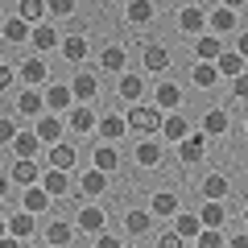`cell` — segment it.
<instances>
[{"label":"cell","instance_id":"cell-1","mask_svg":"<svg viewBox=\"0 0 248 248\" xmlns=\"http://www.w3.org/2000/svg\"><path fill=\"white\" fill-rule=\"evenodd\" d=\"M124 120H128V128H133V133H161V108H128V116H124Z\"/></svg>","mask_w":248,"mask_h":248},{"label":"cell","instance_id":"cell-2","mask_svg":"<svg viewBox=\"0 0 248 248\" xmlns=\"http://www.w3.org/2000/svg\"><path fill=\"white\" fill-rule=\"evenodd\" d=\"M178 157H182L186 166L203 161V157H207V137H203V133H190L186 141H178Z\"/></svg>","mask_w":248,"mask_h":248},{"label":"cell","instance_id":"cell-3","mask_svg":"<svg viewBox=\"0 0 248 248\" xmlns=\"http://www.w3.org/2000/svg\"><path fill=\"white\" fill-rule=\"evenodd\" d=\"M178 25H182V33H203V25H207V13L199 9V4H186V9L178 13Z\"/></svg>","mask_w":248,"mask_h":248},{"label":"cell","instance_id":"cell-4","mask_svg":"<svg viewBox=\"0 0 248 248\" xmlns=\"http://www.w3.org/2000/svg\"><path fill=\"white\" fill-rule=\"evenodd\" d=\"M79 228H83V232H95V236H99V232L108 228L104 207H95V203H91V207H83V211H79Z\"/></svg>","mask_w":248,"mask_h":248},{"label":"cell","instance_id":"cell-5","mask_svg":"<svg viewBox=\"0 0 248 248\" xmlns=\"http://www.w3.org/2000/svg\"><path fill=\"white\" fill-rule=\"evenodd\" d=\"M207 25L215 29V33H236V9H228V4H219V9L207 17Z\"/></svg>","mask_w":248,"mask_h":248},{"label":"cell","instance_id":"cell-6","mask_svg":"<svg viewBox=\"0 0 248 248\" xmlns=\"http://www.w3.org/2000/svg\"><path fill=\"white\" fill-rule=\"evenodd\" d=\"M71 99H75V87H62V83H54V87L46 91V108H50V112H66Z\"/></svg>","mask_w":248,"mask_h":248},{"label":"cell","instance_id":"cell-7","mask_svg":"<svg viewBox=\"0 0 248 248\" xmlns=\"http://www.w3.org/2000/svg\"><path fill=\"white\" fill-rule=\"evenodd\" d=\"M21 203H25V211L42 215L46 207L54 203V195H50V190H46V186H29V190H25V199H21Z\"/></svg>","mask_w":248,"mask_h":248},{"label":"cell","instance_id":"cell-8","mask_svg":"<svg viewBox=\"0 0 248 248\" xmlns=\"http://www.w3.org/2000/svg\"><path fill=\"white\" fill-rule=\"evenodd\" d=\"M79 190H83L87 199H99V195L108 190V174H104V170H87L83 182H79Z\"/></svg>","mask_w":248,"mask_h":248},{"label":"cell","instance_id":"cell-9","mask_svg":"<svg viewBox=\"0 0 248 248\" xmlns=\"http://www.w3.org/2000/svg\"><path fill=\"white\" fill-rule=\"evenodd\" d=\"M195 54H199V62H219L223 42H219L215 33H203V37H199V46H195Z\"/></svg>","mask_w":248,"mask_h":248},{"label":"cell","instance_id":"cell-10","mask_svg":"<svg viewBox=\"0 0 248 248\" xmlns=\"http://www.w3.org/2000/svg\"><path fill=\"white\" fill-rule=\"evenodd\" d=\"M215 66H219V75H228V79H236V75H244V54H240V50H223Z\"/></svg>","mask_w":248,"mask_h":248},{"label":"cell","instance_id":"cell-11","mask_svg":"<svg viewBox=\"0 0 248 248\" xmlns=\"http://www.w3.org/2000/svg\"><path fill=\"white\" fill-rule=\"evenodd\" d=\"M199 219H203V228H223V219H228V211H223L219 199H207L203 211H199Z\"/></svg>","mask_w":248,"mask_h":248},{"label":"cell","instance_id":"cell-12","mask_svg":"<svg viewBox=\"0 0 248 248\" xmlns=\"http://www.w3.org/2000/svg\"><path fill=\"white\" fill-rule=\"evenodd\" d=\"M124 17L133 21V25H149V21H153V0H128Z\"/></svg>","mask_w":248,"mask_h":248},{"label":"cell","instance_id":"cell-13","mask_svg":"<svg viewBox=\"0 0 248 248\" xmlns=\"http://www.w3.org/2000/svg\"><path fill=\"white\" fill-rule=\"evenodd\" d=\"M124 128H128L124 116H99V137H104V141H120Z\"/></svg>","mask_w":248,"mask_h":248},{"label":"cell","instance_id":"cell-14","mask_svg":"<svg viewBox=\"0 0 248 248\" xmlns=\"http://www.w3.org/2000/svg\"><path fill=\"white\" fill-rule=\"evenodd\" d=\"M46 75H50V66H46L42 58H29V62H21V79H25L29 87H37V83H46Z\"/></svg>","mask_w":248,"mask_h":248},{"label":"cell","instance_id":"cell-15","mask_svg":"<svg viewBox=\"0 0 248 248\" xmlns=\"http://www.w3.org/2000/svg\"><path fill=\"white\" fill-rule=\"evenodd\" d=\"M37 137H42L46 145H58L62 141V120L58 116H42V120H37Z\"/></svg>","mask_w":248,"mask_h":248},{"label":"cell","instance_id":"cell-16","mask_svg":"<svg viewBox=\"0 0 248 248\" xmlns=\"http://www.w3.org/2000/svg\"><path fill=\"white\" fill-rule=\"evenodd\" d=\"M71 87H75V95H79V99H95V95H99V79H95L91 71L75 75V83H71Z\"/></svg>","mask_w":248,"mask_h":248},{"label":"cell","instance_id":"cell-17","mask_svg":"<svg viewBox=\"0 0 248 248\" xmlns=\"http://www.w3.org/2000/svg\"><path fill=\"white\" fill-rule=\"evenodd\" d=\"M37 174H42V170L33 166V157H17V166H13V182L33 186V182H37Z\"/></svg>","mask_w":248,"mask_h":248},{"label":"cell","instance_id":"cell-18","mask_svg":"<svg viewBox=\"0 0 248 248\" xmlns=\"http://www.w3.org/2000/svg\"><path fill=\"white\" fill-rule=\"evenodd\" d=\"M166 66H170V54H166V46H145V71L161 75Z\"/></svg>","mask_w":248,"mask_h":248},{"label":"cell","instance_id":"cell-19","mask_svg":"<svg viewBox=\"0 0 248 248\" xmlns=\"http://www.w3.org/2000/svg\"><path fill=\"white\" fill-rule=\"evenodd\" d=\"M13 149H17V157H37V149H42V137H37V133H17Z\"/></svg>","mask_w":248,"mask_h":248},{"label":"cell","instance_id":"cell-20","mask_svg":"<svg viewBox=\"0 0 248 248\" xmlns=\"http://www.w3.org/2000/svg\"><path fill=\"white\" fill-rule=\"evenodd\" d=\"M71 128H75V133H91V128H99V120H95L91 108H75V112H71Z\"/></svg>","mask_w":248,"mask_h":248},{"label":"cell","instance_id":"cell-21","mask_svg":"<svg viewBox=\"0 0 248 248\" xmlns=\"http://www.w3.org/2000/svg\"><path fill=\"white\" fill-rule=\"evenodd\" d=\"M42 186L50 190L54 199H62V195H66V186H71V182H66V170H54V166H50V174L42 178Z\"/></svg>","mask_w":248,"mask_h":248},{"label":"cell","instance_id":"cell-22","mask_svg":"<svg viewBox=\"0 0 248 248\" xmlns=\"http://www.w3.org/2000/svg\"><path fill=\"white\" fill-rule=\"evenodd\" d=\"M50 166H54V170H66V174H71V166H75V149L58 141V145L50 149Z\"/></svg>","mask_w":248,"mask_h":248},{"label":"cell","instance_id":"cell-23","mask_svg":"<svg viewBox=\"0 0 248 248\" xmlns=\"http://www.w3.org/2000/svg\"><path fill=\"white\" fill-rule=\"evenodd\" d=\"M116 166H120V153L112 149V141H108V145H99V149H95V170H104V174H112Z\"/></svg>","mask_w":248,"mask_h":248},{"label":"cell","instance_id":"cell-24","mask_svg":"<svg viewBox=\"0 0 248 248\" xmlns=\"http://www.w3.org/2000/svg\"><path fill=\"white\" fill-rule=\"evenodd\" d=\"M137 161H141L145 170H153L161 161V145L157 141H141V145H137Z\"/></svg>","mask_w":248,"mask_h":248},{"label":"cell","instance_id":"cell-25","mask_svg":"<svg viewBox=\"0 0 248 248\" xmlns=\"http://www.w3.org/2000/svg\"><path fill=\"white\" fill-rule=\"evenodd\" d=\"M33 46H37V50H54V46H62L58 42V29H54V25H33Z\"/></svg>","mask_w":248,"mask_h":248},{"label":"cell","instance_id":"cell-26","mask_svg":"<svg viewBox=\"0 0 248 248\" xmlns=\"http://www.w3.org/2000/svg\"><path fill=\"white\" fill-rule=\"evenodd\" d=\"M17 108H21V112H25V116H42V112H46V95H37V91L29 87L25 95L17 99Z\"/></svg>","mask_w":248,"mask_h":248},{"label":"cell","instance_id":"cell-27","mask_svg":"<svg viewBox=\"0 0 248 248\" xmlns=\"http://www.w3.org/2000/svg\"><path fill=\"white\" fill-rule=\"evenodd\" d=\"M161 133H166V141H186V137H190V128H186V120H182V116H166Z\"/></svg>","mask_w":248,"mask_h":248},{"label":"cell","instance_id":"cell-28","mask_svg":"<svg viewBox=\"0 0 248 248\" xmlns=\"http://www.w3.org/2000/svg\"><path fill=\"white\" fill-rule=\"evenodd\" d=\"M99 71H124V50H120V46H108V50L104 54H99Z\"/></svg>","mask_w":248,"mask_h":248},{"label":"cell","instance_id":"cell-29","mask_svg":"<svg viewBox=\"0 0 248 248\" xmlns=\"http://www.w3.org/2000/svg\"><path fill=\"white\" fill-rule=\"evenodd\" d=\"M4 228L13 232V236H33V211H21V215H9V223Z\"/></svg>","mask_w":248,"mask_h":248},{"label":"cell","instance_id":"cell-30","mask_svg":"<svg viewBox=\"0 0 248 248\" xmlns=\"http://www.w3.org/2000/svg\"><path fill=\"white\" fill-rule=\"evenodd\" d=\"M4 37H9V42H25V37H33V33H29V21L25 17H9V21H4Z\"/></svg>","mask_w":248,"mask_h":248},{"label":"cell","instance_id":"cell-31","mask_svg":"<svg viewBox=\"0 0 248 248\" xmlns=\"http://www.w3.org/2000/svg\"><path fill=\"white\" fill-rule=\"evenodd\" d=\"M203 133H228V112H223V108H211V112H207V120H203Z\"/></svg>","mask_w":248,"mask_h":248},{"label":"cell","instance_id":"cell-32","mask_svg":"<svg viewBox=\"0 0 248 248\" xmlns=\"http://www.w3.org/2000/svg\"><path fill=\"white\" fill-rule=\"evenodd\" d=\"M215 79H219V66H211V62H199L195 66V87H215Z\"/></svg>","mask_w":248,"mask_h":248},{"label":"cell","instance_id":"cell-33","mask_svg":"<svg viewBox=\"0 0 248 248\" xmlns=\"http://www.w3.org/2000/svg\"><path fill=\"white\" fill-rule=\"evenodd\" d=\"M174 232H182L186 240H199V232H203V219H199V215H178Z\"/></svg>","mask_w":248,"mask_h":248},{"label":"cell","instance_id":"cell-34","mask_svg":"<svg viewBox=\"0 0 248 248\" xmlns=\"http://www.w3.org/2000/svg\"><path fill=\"white\" fill-rule=\"evenodd\" d=\"M62 54L71 62H83V54H87V37H79V33H71L66 42H62Z\"/></svg>","mask_w":248,"mask_h":248},{"label":"cell","instance_id":"cell-35","mask_svg":"<svg viewBox=\"0 0 248 248\" xmlns=\"http://www.w3.org/2000/svg\"><path fill=\"white\" fill-rule=\"evenodd\" d=\"M178 104H182V91H178L174 83H161L157 87V108L166 112V108H178Z\"/></svg>","mask_w":248,"mask_h":248},{"label":"cell","instance_id":"cell-36","mask_svg":"<svg viewBox=\"0 0 248 248\" xmlns=\"http://www.w3.org/2000/svg\"><path fill=\"white\" fill-rule=\"evenodd\" d=\"M223 195H228V178H223V174H211V178L203 182V199H223Z\"/></svg>","mask_w":248,"mask_h":248},{"label":"cell","instance_id":"cell-37","mask_svg":"<svg viewBox=\"0 0 248 248\" xmlns=\"http://www.w3.org/2000/svg\"><path fill=\"white\" fill-rule=\"evenodd\" d=\"M153 215H178V199L170 195V190L153 195Z\"/></svg>","mask_w":248,"mask_h":248},{"label":"cell","instance_id":"cell-38","mask_svg":"<svg viewBox=\"0 0 248 248\" xmlns=\"http://www.w3.org/2000/svg\"><path fill=\"white\" fill-rule=\"evenodd\" d=\"M46 9H50L46 0H21V17H25V21H33V25L46 17Z\"/></svg>","mask_w":248,"mask_h":248},{"label":"cell","instance_id":"cell-39","mask_svg":"<svg viewBox=\"0 0 248 248\" xmlns=\"http://www.w3.org/2000/svg\"><path fill=\"white\" fill-rule=\"evenodd\" d=\"M124 228L133 232V236H141V232H149V215L145 211H128L124 215Z\"/></svg>","mask_w":248,"mask_h":248},{"label":"cell","instance_id":"cell-40","mask_svg":"<svg viewBox=\"0 0 248 248\" xmlns=\"http://www.w3.org/2000/svg\"><path fill=\"white\" fill-rule=\"evenodd\" d=\"M46 240H50V244H66V240H71V228H66V219H54L50 228H46Z\"/></svg>","mask_w":248,"mask_h":248},{"label":"cell","instance_id":"cell-41","mask_svg":"<svg viewBox=\"0 0 248 248\" xmlns=\"http://www.w3.org/2000/svg\"><path fill=\"white\" fill-rule=\"evenodd\" d=\"M141 91H145V83L137 79V75H124V79H120V95H124V99H137Z\"/></svg>","mask_w":248,"mask_h":248},{"label":"cell","instance_id":"cell-42","mask_svg":"<svg viewBox=\"0 0 248 248\" xmlns=\"http://www.w3.org/2000/svg\"><path fill=\"white\" fill-rule=\"evenodd\" d=\"M199 248H223V232L219 228H203L199 232Z\"/></svg>","mask_w":248,"mask_h":248},{"label":"cell","instance_id":"cell-43","mask_svg":"<svg viewBox=\"0 0 248 248\" xmlns=\"http://www.w3.org/2000/svg\"><path fill=\"white\" fill-rule=\"evenodd\" d=\"M182 244H186V236H182V232H166V236L157 240V248H182Z\"/></svg>","mask_w":248,"mask_h":248},{"label":"cell","instance_id":"cell-44","mask_svg":"<svg viewBox=\"0 0 248 248\" xmlns=\"http://www.w3.org/2000/svg\"><path fill=\"white\" fill-rule=\"evenodd\" d=\"M232 95H236V99H248V75H236V79H232Z\"/></svg>","mask_w":248,"mask_h":248},{"label":"cell","instance_id":"cell-45","mask_svg":"<svg viewBox=\"0 0 248 248\" xmlns=\"http://www.w3.org/2000/svg\"><path fill=\"white\" fill-rule=\"evenodd\" d=\"M50 13H58V17H71V13H75V0H50Z\"/></svg>","mask_w":248,"mask_h":248},{"label":"cell","instance_id":"cell-46","mask_svg":"<svg viewBox=\"0 0 248 248\" xmlns=\"http://www.w3.org/2000/svg\"><path fill=\"white\" fill-rule=\"evenodd\" d=\"M0 141H17V124L13 120H0Z\"/></svg>","mask_w":248,"mask_h":248},{"label":"cell","instance_id":"cell-47","mask_svg":"<svg viewBox=\"0 0 248 248\" xmlns=\"http://www.w3.org/2000/svg\"><path fill=\"white\" fill-rule=\"evenodd\" d=\"M95 248H124V244H120L116 236H104V232H99V236H95Z\"/></svg>","mask_w":248,"mask_h":248},{"label":"cell","instance_id":"cell-48","mask_svg":"<svg viewBox=\"0 0 248 248\" xmlns=\"http://www.w3.org/2000/svg\"><path fill=\"white\" fill-rule=\"evenodd\" d=\"M13 79H17V75H13L9 66H4V71H0V91H9V87H13Z\"/></svg>","mask_w":248,"mask_h":248},{"label":"cell","instance_id":"cell-49","mask_svg":"<svg viewBox=\"0 0 248 248\" xmlns=\"http://www.w3.org/2000/svg\"><path fill=\"white\" fill-rule=\"evenodd\" d=\"M17 240H21V236H13V232H9V236L0 240V248H21V244H17Z\"/></svg>","mask_w":248,"mask_h":248},{"label":"cell","instance_id":"cell-50","mask_svg":"<svg viewBox=\"0 0 248 248\" xmlns=\"http://www.w3.org/2000/svg\"><path fill=\"white\" fill-rule=\"evenodd\" d=\"M236 50H240V54H244V58H248V33H240V42H236Z\"/></svg>","mask_w":248,"mask_h":248},{"label":"cell","instance_id":"cell-51","mask_svg":"<svg viewBox=\"0 0 248 248\" xmlns=\"http://www.w3.org/2000/svg\"><path fill=\"white\" fill-rule=\"evenodd\" d=\"M232 248H248V236H232Z\"/></svg>","mask_w":248,"mask_h":248},{"label":"cell","instance_id":"cell-52","mask_svg":"<svg viewBox=\"0 0 248 248\" xmlns=\"http://www.w3.org/2000/svg\"><path fill=\"white\" fill-rule=\"evenodd\" d=\"M219 4H228V9H240V4H244V0H219Z\"/></svg>","mask_w":248,"mask_h":248}]
</instances>
